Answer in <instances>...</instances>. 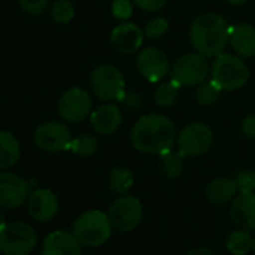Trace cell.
<instances>
[{"mask_svg":"<svg viewBox=\"0 0 255 255\" xmlns=\"http://www.w3.org/2000/svg\"><path fill=\"white\" fill-rule=\"evenodd\" d=\"M177 140L174 122L158 113L141 116L131 129V143L135 150L147 155H159L173 149Z\"/></svg>","mask_w":255,"mask_h":255,"instance_id":"1","label":"cell"},{"mask_svg":"<svg viewBox=\"0 0 255 255\" xmlns=\"http://www.w3.org/2000/svg\"><path fill=\"white\" fill-rule=\"evenodd\" d=\"M228 38L230 26L224 17L213 12L198 15L189 27V41L192 48L207 59L224 53L228 45Z\"/></svg>","mask_w":255,"mask_h":255,"instance_id":"2","label":"cell"},{"mask_svg":"<svg viewBox=\"0 0 255 255\" xmlns=\"http://www.w3.org/2000/svg\"><path fill=\"white\" fill-rule=\"evenodd\" d=\"M71 233L83 246L96 248L110 240L113 225L107 213L101 210H86L74 219Z\"/></svg>","mask_w":255,"mask_h":255,"instance_id":"3","label":"cell"},{"mask_svg":"<svg viewBox=\"0 0 255 255\" xmlns=\"http://www.w3.org/2000/svg\"><path fill=\"white\" fill-rule=\"evenodd\" d=\"M210 80L222 90L231 92L243 87L249 80V68L243 57L230 53H221L210 65Z\"/></svg>","mask_w":255,"mask_h":255,"instance_id":"4","label":"cell"},{"mask_svg":"<svg viewBox=\"0 0 255 255\" xmlns=\"http://www.w3.org/2000/svg\"><path fill=\"white\" fill-rule=\"evenodd\" d=\"M36 245L38 233L27 222H9L0 228V252L5 255H29Z\"/></svg>","mask_w":255,"mask_h":255,"instance_id":"5","label":"cell"},{"mask_svg":"<svg viewBox=\"0 0 255 255\" xmlns=\"http://www.w3.org/2000/svg\"><path fill=\"white\" fill-rule=\"evenodd\" d=\"M210 75V63L200 53H186L180 56L170 69V80L179 87L200 86Z\"/></svg>","mask_w":255,"mask_h":255,"instance_id":"6","label":"cell"},{"mask_svg":"<svg viewBox=\"0 0 255 255\" xmlns=\"http://www.w3.org/2000/svg\"><path fill=\"white\" fill-rule=\"evenodd\" d=\"M93 95L102 102L120 101L125 93V78L119 68L111 63L98 65L90 74Z\"/></svg>","mask_w":255,"mask_h":255,"instance_id":"7","label":"cell"},{"mask_svg":"<svg viewBox=\"0 0 255 255\" xmlns=\"http://www.w3.org/2000/svg\"><path fill=\"white\" fill-rule=\"evenodd\" d=\"M113 230L119 233H131L143 221V204L134 195H119L107 212Z\"/></svg>","mask_w":255,"mask_h":255,"instance_id":"8","label":"cell"},{"mask_svg":"<svg viewBox=\"0 0 255 255\" xmlns=\"http://www.w3.org/2000/svg\"><path fill=\"white\" fill-rule=\"evenodd\" d=\"M215 135L210 126L201 122L186 125L177 134V147L183 158H197L210 150Z\"/></svg>","mask_w":255,"mask_h":255,"instance_id":"9","label":"cell"},{"mask_svg":"<svg viewBox=\"0 0 255 255\" xmlns=\"http://www.w3.org/2000/svg\"><path fill=\"white\" fill-rule=\"evenodd\" d=\"M33 141L39 150L56 153V152L68 150L71 147L72 137L69 128L63 122L51 120L36 128V131L33 134Z\"/></svg>","mask_w":255,"mask_h":255,"instance_id":"10","label":"cell"},{"mask_svg":"<svg viewBox=\"0 0 255 255\" xmlns=\"http://www.w3.org/2000/svg\"><path fill=\"white\" fill-rule=\"evenodd\" d=\"M92 111V98L89 92L81 87H72L66 90L57 104V113L62 120L68 123L83 122Z\"/></svg>","mask_w":255,"mask_h":255,"instance_id":"11","label":"cell"},{"mask_svg":"<svg viewBox=\"0 0 255 255\" xmlns=\"http://www.w3.org/2000/svg\"><path fill=\"white\" fill-rule=\"evenodd\" d=\"M30 197L29 183L18 174L0 173V207L17 209L27 203Z\"/></svg>","mask_w":255,"mask_h":255,"instance_id":"12","label":"cell"},{"mask_svg":"<svg viewBox=\"0 0 255 255\" xmlns=\"http://www.w3.org/2000/svg\"><path fill=\"white\" fill-rule=\"evenodd\" d=\"M137 69L150 83L161 81L170 69V60L167 54L155 47L140 50L137 54Z\"/></svg>","mask_w":255,"mask_h":255,"instance_id":"13","label":"cell"},{"mask_svg":"<svg viewBox=\"0 0 255 255\" xmlns=\"http://www.w3.org/2000/svg\"><path fill=\"white\" fill-rule=\"evenodd\" d=\"M144 32L134 23H122L110 33L111 45L123 54H134L138 51L144 42Z\"/></svg>","mask_w":255,"mask_h":255,"instance_id":"14","label":"cell"},{"mask_svg":"<svg viewBox=\"0 0 255 255\" xmlns=\"http://www.w3.org/2000/svg\"><path fill=\"white\" fill-rule=\"evenodd\" d=\"M27 209L29 215L35 221L48 222L59 212V198L53 191L47 188H38L30 192V197L27 200Z\"/></svg>","mask_w":255,"mask_h":255,"instance_id":"15","label":"cell"},{"mask_svg":"<svg viewBox=\"0 0 255 255\" xmlns=\"http://www.w3.org/2000/svg\"><path fill=\"white\" fill-rule=\"evenodd\" d=\"M123 122L122 110L111 102H107L90 113V125L93 131L101 135L114 134Z\"/></svg>","mask_w":255,"mask_h":255,"instance_id":"16","label":"cell"},{"mask_svg":"<svg viewBox=\"0 0 255 255\" xmlns=\"http://www.w3.org/2000/svg\"><path fill=\"white\" fill-rule=\"evenodd\" d=\"M81 246L72 233L57 230L44 239L41 255H83Z\"/></svg>","mask_w":255,"mask_h":255,"instance_id":"17","label":"cell"},{"mask_svg":"<svg viewBox=\"0 0 255 255\" xmlns=\"http://www.w3.org/2000/svg\"><path fill=\"white\" fill-rule=\"evenodd\" d=\"M230 218L237 228L255 231V192L237 194L230 206Z\"/></svg>","mask_w":255,"mask_h":255,"instance_id":"18","label":"cell"},{"mask_svg":"<svg viewBox=\"0 0 255 255\" xmlns=\"http://www.w3.org/2000/svg\"><path fill=\"white\" fill-rule=\"evenodd\" d=\"M228 44L237 56L243 59L255 57V27L248 23L230 27Z\"/></svg>","mask_w":255,"mask_h":255,"instance_id":"19","label":"cell"},{"mask_svg":"<svg viewBox=\"0 0 255 255\" xmlns=\"http://www.w3.org/2000/svg\"><path fill=\"white\" fill-rule=\"evenodd\" d=\"M206 198L210 204L215 206H225L231 203L237 197V188L233 179L228 177H218L209 182L206 186Z\"/></svg>","mask_w":255,"mask_h":255,"instance_id":"20","label":"cell"},{"mask_svg":"<svg viewBox=\"0 0 255 255\" xmlns=\"http://www.w3.org/2000/svg\"><path fill=\"white\" fill-rule=\"evenodd\" d=\"M20 143L17 137L0 129V170L12 168L20 159Z\"/></svg>","mask_w":255,"mask_h":255,"instance_id":"21","label":"cell"},{"mask_svg":"<svg viewBox=\"0 0 255 255\" xmlns=\"http://www.w3.org/2000/svg\"><path fill=\"white\" fill-rule=\"evenodd\" d=\"M158 168L161 174L170 180L179 179L183 174L185 164H183V156L180 152H173V149L162 152L158 155Z\"/></svg>","mask_w":255,"mask_h":255,"instance_id":"22","label":"cell"},{"mask_svg":"<svg viewBox=\"0 0 255 255\" xmlns=\"http://www.w3.org/2000/svg\"><path fill=\"white\" fill-rule=\"evenodd\" d=\"M134 186V174L125 167H114L108 173V189L116 195H125Z\"/></svg>","mask_w":255,"mask_h":255,"instance_id":"23","label":"cell"},{"mask_svg":"<svg viewBox=\"0 0 255 255\" xmlns=\"http://www.w3.org/2000/svg\"><path fill=\"white\" fill-rule=\"evenodd\" d=\"M252 243H254V236L248 230L237 228L231 231L227 237V249L233 255H246L252 251Z\"/></svg>","mask_w":255,"mask_h":255,"instance_id":"24","label":"cell"},{"mask_svg":"<svg viewBox=\"0 0 255 255\" xmlns=\"http://www.w3.org/2000/svg\"><path fill=\"white\" fill-rule=\"evenodd\" d=\"M179 90H180V87L171 80L158 84V87L155 89V93H153L155 104L161 108L173 107L179 99Z\"/></svg>","mask_w":255,"mask_h":255,"instance_id":"25","label":"cell"},{"mask_svg":"<svg viewBox=\"0 0 255 255\" xmlns=\"http://www.w3.org/2000/svg\"><path fill=\"white\" fill-rule=\"evenodd\" d=\"M221 89L212 81V80H206L203 81L200 86H197V90H195V101L198 105L201 107H212L215 105L219 98H221Z\"/></svg>","mask_w":255,"mask_h":255,"instance_id":"26","label":"cell"},{"mask_svg":"<svg viewBox=\"0 0 255 255\" xmlns=\"http://www.w3.org/2000/svg\"><path fill=\"white\" fill-rule=\"evenodd\" d=\"M98 138L90 134H80L71 141V150L78 156H93L98 150Z\"/></svg>","mask_w":255,"mask_h":255,"instance_id":"27","label":"cell"},{"mask_svg":"<svg viewBox=\"0 0 255 255\" xmlns=\"http://www.w3.org/2000/svg\"><path fill=\"white\" fill-rule=\"evenodd\" d=\"M50 15L56 23L68 24L75 15V8L69 0H56L50 6Z\"/></svg>","mask_w":255,"mask_h":255,"instance_id":"28","label":"cell"},{"mask_svg":"<svg viewBox=\"0 0 255 255\" xmlns=\"http://www.w3.org/2000/svg\"><path fill=\"white\" fill-rule=\"evenodd\" d=\"M237 192L246 194V192H255V171L252 170H240L233 177Z\"/></svg>","mask_w":255,"mask_h":255,"instance_id":"29","label":"cell"},{"mask_svg":"<svg viewBox=\"0 0 255 255\" xmlns=\"http://www.w3.org/2000/svg\"><path fill=\"white\" fill-rule=\"evenodd\" d=\"M168 29H170V23H168L164 17H158V18L150 20V21L146 24V27L143 29V32H144V36H146L147 39L155 41V39L162 38V36L168 32Z\"/></svg>","mask_w":255,"mask_h":255,"instance_id":"30","label":"cell"},{"mask_svg":"<svg viewBox=\"0 0 255 255\" xmlns=\"http://www.w3.org/2000/svg\"><path fill=\"white\" fill-rule=\"evenodd\" d=\"M122 104V107L128 111H131V113H138L143 110V98L140 93L137 92H126L123 93L122 99L119 101Z\"/></svg>","mask_w":255,"mask_h":255,"instance_id":"31","label":"cell"},{"mask_svg":"<svg viewBox=\"0 0 255 255\" xmlns=\"http://www.w3.org/2000/svg\"><path fill=\"white\" fill-rule=\"evenodd\" d=\"M132 2L131 0H114L113 5H111V12L114 15V18L125 21V20H129L132 17Z\"/></svg>","mask_w":255,"mask_h":255,"instance_id":"32","label":"cell"},{"mask_svg":"<svg viewBox=\"0 0 255 255\" xmlns=\"http://www.w3.org/2000/svg\"><path fill=\"white\" fill-rule=\"evenodd\" d=\"M21 9L29 15H41L47 11L50 0H18Z\"/></svg>","mask_w":255,"mask_h":255,"instance_id":"33","label":"cell"},{"mask_svg":"<svg viewBox=\"0 0 255 255\" xmlns=\"http://www.w3.org/2000/svg\"><path fill=\"white\" fill-rule=\"evenodd\" d=\"M132 2L141 11H146V12H158V11H161L165 6L167 0H132Z\"/></svg>","mask_w":255,"mask_h":255,"instance_id":"34","label":"cell"},{"mask_svg":"<svg viewBox=\"0 0 255 255\" xmlns=\"http://www.w3.org/2000/svg\"><path fill=\"white\" fill-rule=\"evenodd\" d=\"M240 132L243 137H246L249 140H255V113L249 114L248 117L243 119V122L240 125Z\"/></svg>","mask_w":255,"mask_h":255,"instance_id":"35","label":"cell"},{"mask_svg":"<svg viewBox=\"0 0 255 255\" xmlns=\"http://www.w3.org/2000/svg\"><path fill=\"white\" fill-rule=\"evenodd\" d=\"M185 255H218L212 248H206V246H197L192 248L191 251H188Z\"/></svg>","mask_w":255,"mask_h":255,"instance_id":"36","label":"cell"},{"mask_svg":"<svg viewBox=\"0 0 255 255\" xmlns=\"http://www.w3.org/2000/svg\"><path fill=\"white\" fill-rule=\"evenodd\" d=\"M225 2L233 5V6H242V5H245L248 2V0H225Z\"/></svg>","mask_w":255,"mask_h":255,"instance_id":"37","label":"cell"},{"mask_svg":"<svg viewBox=\"0 0 255 255\" xmlns=\"http://www.w3.org/2000/svg\"><path fill=\"white\" fill-rule=\"evenodd\" d=\"M6 224V219H5V213L2 212V209H0V228H2L3 225Z\"/></svg>","mask_w":255,"mask_h":255,"instance_id":"38","label":"cell"},{"mask_svg":"<svg viewBox=\"0 0 255 255\" xmlns=\"http://www.w3.org/2000/svg\"><path fill=\"white\" fill-rule=\"evenodd\" d=\"M252 251H254V254H255V236H254V243H252Z\"/></svg>","mask_w":255,"mask_h":255,"instance_id":"39","label":"cell"}]
</instances>
